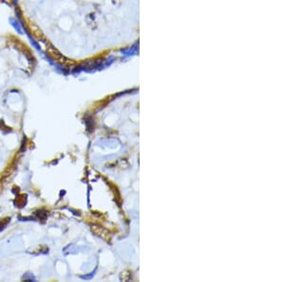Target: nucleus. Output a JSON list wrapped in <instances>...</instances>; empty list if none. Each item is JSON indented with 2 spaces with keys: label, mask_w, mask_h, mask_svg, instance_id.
Returning <instances> with one entry per match:
<instances>
[{
  "label": "nucleus",
  "mask_w": 285,
  "mask_h": 282,
  "mask_svg": "<svg viewBox=\"0 0 285 282\" xmlns=\"http://www.w3.org/2000/svg\"><path fill=\"white\" fill-rule=\"evenodd\" d=\"M47 52L49 53L51 57H53L54 60H61L63 58V56L60 54V52L55 49V48H53L51 45H49L47 47Z\"/></svg>",
  "instance_id": "obj_1"
}]
</instances>
